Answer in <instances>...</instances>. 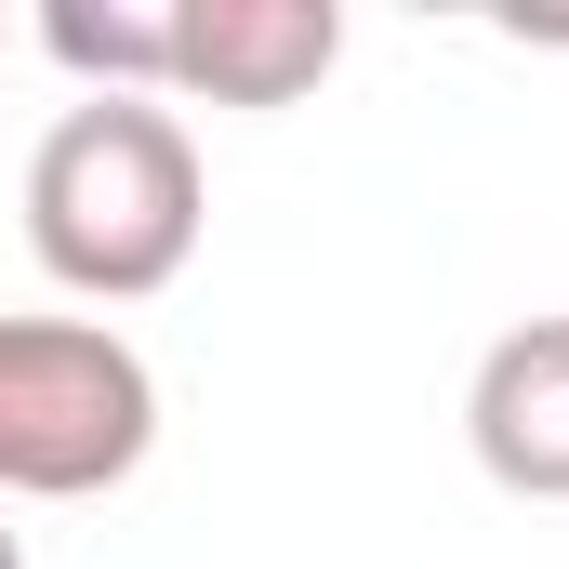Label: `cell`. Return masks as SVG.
I'll return each mask as SVG.
<instances>
[{
	"instance_id": "6da1fadb",
	"label": "cell",
	"mask_w": 569,
	"mask_h": 569,
	"mask_svg": "<svg viewBox=\"0 0 569 569\" xmlns=\"http://www.w3.org/2000/svg\"><path fill=\"white\" fill-rule=\"evenodd\" d=\"M27 252L80 305H146L199 252V133L159 93H80L27 159Z\"/></svg>"
},
{
	"instance_id": "7a4b0ae2",
	"label": "cell",
	"mask_w": 569,
	"mask_h": 569,
	"mask_svg": "<svg viewBox=\"0 0 569 569\" xmlns=\"http://www.w3.org/2000/svg\"><path fill=\"white\" fill-rule=\"evenodd\" d=\"M159 450V371L107 318H0V503H93Z\"/></svg>"
},
{
	"instance_id": "3957f363",
	"label": "cell",
	"mask_w": 569,
	"mask_h": 569,
	"mask_svg": "<svg viewBox=\"0 0 569 569\" xmlns=\"http://www.w3.org/2000/svg\"><path fill=\"white\" fill-rule=\"evenodd\" d=\"M345 67V0H172V93L305 107Z\"/></svg>"
},
{
	"instance_id": "277c9868",
	"label": "cell",
	"mask_w": 569,
	"mask_h": 569,
	"mask_svg": "<svg viewBox=\"0 0 569 569\" xmlns=\"http://www.w3.org/2000/svg\"><path fill=\"white\" fill-rule=\"evenodd\" d=\"M463 450L490 490L517 503H569V318H517L477 385H463Z\"/></svg>"
},
{
	"instance_id": "5b68a950",
	"label": "cell",
	"mask_w": 569,
	"mask_h": 569,
	"mask_svg": "<svg viewBox=\"0 0 569 569\" xmlns=\"http://www.w3.org/2000/svg\"><path fill=\"white\" fill-rule=\"evenodd\" d=\"M40 53L80 67L93 93H172V0H53L40 13Z\"/></svg>"
},
{
	"instance_id": "8992f818",
	"label": "cell",
	"mask_w": 569,
	"mask_h": 569,
	"mask_svg": "<svg viewBox=\"0 0 569 569\" xmlns=\"http://www.w3.org/2000/svg\"><path fill=\"white\" fill-rule=\"evenodd\" d=\"M0 569H27V530H13V517H0Z\"/></svg>"
}]
</instances>
